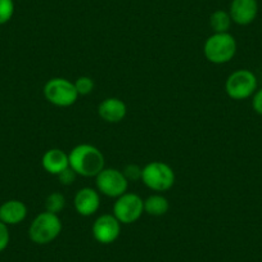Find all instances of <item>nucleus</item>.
Segmentation results:
<instances>
[{
	"label": "nucleus",
	"instance_id": "obj_7",
	"mask_svg": "<svg viewBox=\"0 0 262 262\" xmlns=\"http://www.w3.org/2000/svg\"><path fill=\"white\" fill-rule=\"evenodd\" d=\"M144 212V201L135 193L122 194L116 198L113 215L121 224H133L139 220Z\"/></svg>",
	"mask_w": 262,
	"mask_h": 262
},
{
	"label": "nucleus",
	"instance_id": "obj_15",
	"mask_svg": "<svg viewBox=\"0 0 262 262\" xmlns=\"http://www.w3.org/2000/svg\"><path fill=\"white\" fill-rule=\"evenodd\" d=\"M168 208H170V203L162 194H153L144 201V212L155 217L166 215Z\"/></svg>",
	"mask_w": 262,
	"mask_h": 262
},
{
	"label": "nucleus",
	"instance_id": "obj_9",
	"mask_svg": "<svg viewBox=\"0 0 262 262\" xmlns=\"http://www.w3.org/2000/svg\"><path fill=\"white\" fill-rule=\"evenodd\" d=\"M92 230L98 243L111 244L120 236L121 223L115 217V215L104 213L94 221Z\"/></svg>",
	"mask_w": 262,
	"mask_h": 262
},
{
	"label": "nucleus",
	"instance_id": "obj_5",
	"mask_svg": "<svg viewBox=\"0 0 262 262\" xmlns=\"http://www.w3.org/2000/svg\"><path fill=\"white\" fill-rule=\"evenodd\" d=\"M142 181L155 191H166L175 184V172L167 163L155 161L143 167Z\"/></svg>",
	"mask_w": 262,
	"mask_h": 262
},
{
	"label": "nucleus",
	"instance_id": "obj_16",
	"mask_svg": "<svg viewBox=\"0 0 262 262\" xmlns=\"http://www.w3.org/2000/svg\"><path fill=\"white\" fill-rule=\"evenodd\" d=\"M231 22L233 21L229 12L223 11V9L213 12L210 17V26L213 32H229Z\"/></svg>",
	"mask_w": 262,
	"mask_h": 262
},
{
	"label": "nucleus",
	"instance_id": "obj_4",
	"mask_svg": "<svg viewBox=\"0 0 262 262\" xmlns=\"http://www.w3.org/2000/svg\"><path fill=\"white\" fill-rule=\"evenodd\" d=\"M258 81L256 75L249 70H236L229 75L225 82L226 94L234 100H244L253 97L257 92Z\"/></svg>",
	"mask_w": 262,
	"mask_h": 262
},
{
	"label": "nucleus",
	"instance_id": "obj_21",
	"mask_svg": "<svg viewBox=\"0 0 262 262\" xmlns=\"http://www.w3.org/2000/svg\"><path fill=\"white\" fill-rule=\"evenodd\" d=\"M57 178L63 185H71V184H74L75 181H76L77 173L75 172L71 167H67L64 171H62L59 175H57Z\"/></svg>",
	"mask_w": 262,
	"mask_h": 262
},
{
	"label": "nucleus",
	"instance_id": "obj_14",
	"mask_svg": "<svg viewBox=\"0 0 262 262\" xmlns=\"http://www.w3.org/2000/svg\"><path fill=\"white\" fill-rule=\"evenodd\" d=\"M42 167L47 172L52 173V175H59L62 171L70 167V160L69 155L62 149L58 148H53V149L47 150L41 158Z\"/></svg>",
	"mask_w": 262,
	"mask_h": 262
},
{
	"label": "nucleus",
	"instance_id": "obj_20",
	"mask_svg": "<svg viewBox=\"0 0 262 262\" xmlns=\"http://www.w3.org/2000/svg\"><path fill=\"white\" fill-rule=\"evenodd\" d=\"M122 172L128 181H137L142 179L143 168H140L138 165H128L126 166Z\"/></svg>",
	"mask_w": 262,
	"mask_h": 262
},
{
	"label": "nucleus",
	"instance_id": "obj_12",
	"mask_svg": "<svg viewBox=\"0 0 262 262\" xmlns=\"http://www.w3.org/2000/svg\"><path fill=\"white\" fill-rule=\"evenodd\" d=\"M98 113L105 122L117 123L125 118L126 113H127V107H126L125 102L118 98H107L99 104Z\"/></svg>",
	"mask_w": 262,
	"mask_h": 262
},
{
	"label": "nucleus",
	"instance_id": "obj_10",
	"mask_svg": "<svg viewBox=\"0 0 262 262\" xmlns=\"http://www.w3.org/2000/svg\"><path fill=\"white\" fill-rule=\"evenodd\" d=\"M229 14L231 21L239 26H248L258 14V2L257 0H231Z\"/></svg>",
	"mask_w": 262,
	"mask_h": 262
},
{
	"label": "nucleus",
	"instance_id": "obj_8",
	"mask_svg": "<svg viewBox=\"0 0 262 262\" xmlns=\"http://www.w3.org/2000/svg\"><path fill=\"white\" fill-rule=\"evenodd\" d=\"M95 184L99 193L110 198H118L127 191L128 180L122 171L117 168H103L95 176Z\"/></svg>",
	"mask_w": 262,
	"mask_h": 262
},
{
	"label": "nucleus",
	"instance_id": "obj_3",
	"mask_svg": "<svg viewBox=\"0 0 262 262\" xmlns=\"http://www.w3.org/2000/svg\"><path fill=\"white\" fill-rule=\"evenodd\" d=\"M62 231V221L57 213L44 212L39 213L32 220L29 228V236L34 243L48 244L54 241Z\"/></svg>",
	"mask_w": 262,
	"mask_h": 262
},
{
	"label": "nucleus",
	"instance_id": "obj_22",
	"mask_svg": "<svg viewBox=\"0 0 262 262\" xmlns=\"http://www.w3.org/2000/svg\"><path fill=\"white\" fill-rule=\"evenodd\" d=\"M9 241H11V234H9L8 225L0 221V253L8 247Z\"/></svg>",
	"mask_w": 262,
	"mask_h": 262
},
{
	"label": "nucleus",
	"instance_id": "obj_6",
	"mask_svg": "<svg viewBox=\"0 0 262 262\" xmlns=\"http://www.w3.org/2000/svg\"><path fill=\"white\" fill-rule=\"evenodd\" d=\"M44 97L57 107H70L76 103L79 93L74 82L63 77H54L44 85Z\"/></svg>",
	"mask_w": 262,
	"mask_h": 262
},
{
	"label": "nucleus",
	"instance_id": "obj_1",
	"mask_svg": "<svg viewBox=\"0 0 262 262\" xmlns=\"http://www.w3.org/2000/svg\"><path fill=\"white\" fill-rule=\"evenodd\" d=\"M70 167L80 176L95 178L104 168V156L97 147L79 144L69 155Z\"/></svg>",
	"mask_w": 262,
	"mask_h": 262
},
{
	"label": "nucleus",
	"instance_id": "obj_23",
	"mask_svg": "<svg viewBox=\"0 0 262 262\" xmlns=\"http://www.w3.org/2000/svg\"><path fill=\"white\" fill-rule=\"evenodd\" d=\"M252 107L257 115L262 116V88L257 89V92L252 97Z\"/></svg>",
	"mask_w": 262,
	"mask_h": 262
},
{
	"label": "nucleus",
	"instance_id": "obj_19",
	"mask_svg": "<svg viewBox=\"0 0 262 262\" xmlns=\"http://www.w3.org/2000/svg\"><path fill=\"white\" fill-rule=\"evenodd\" d=\"M79 95H89L94 90V81L88 76H81L74 82Z\"/></svg>",
	"mask_w": 262,
	"mask_h": 262
},
{
	"label": "nucleus",
	"instance_id": "obj_18",
	"mask_svg": "<svg viewBox=\"0 0 262 262\" xmlns=\"http://www.w3.org/2000/svg\"><path fill=\"white\" fill-rule=\"evenodd\" d=\"M14 14L13 0H0V25H6Z\"/></svg>",
	"mask_w": 262,
	"mask_h": 262
},
{
	"label": "nucleus",
	"instance_id": "obj_13",
	"mask_svg": "<svg viewBox=\"0 0 262 262\" xmlns=\"http://www.w3.org/2000/svg\"><path fill=\"white\" fill-rule=\"evenodd\" d=\"M26 216L27 207L22 201L9 200L0 206V221L6 225H18Z\"/></svg>",
	"mask_w": 262,
	"mask_h": 262
},
{
	"label": "nucleus",
	"instance_id": "obj_11",
	"mask_svg": "<svg viewBox=\"0 0 262 262\" xmlns=\"http://www.w3.org/2000/svg\"><path fill=\"white\" fill-rule=\"evenodd\" d=\"M74 206L79 215L85 217L94 215L100 207L99 191L93 188L80 189L74 198Z\"/></svg>",
	"mask_w": 262,
	"mask_h": 262
},
{
	"label": "nucleus",
	"instance_id": "obj_2",
	"mask_svg": "<svg viewBox=\"0 0 262 262\" xmlns=\"http://www.w3.org/2000/svg\"><path fill=\"white\" fill-rule=\"evenodd\" d=\"M236 40L229 32H213L205 42L203 53L208 62L224 64L230 62L236 54Z\"/></svg>",
	"mask_w": 262,
	"mask_h": 262
},
{
	"label": "nucleus",
	"instance_id": "obj_17",
	"mask_svg": "<svg viewBox=\"0 0 262 262\" xmlns=\"http://www.w3.org/2000/svg\"><path fill=\"white\" fill-rule=\"evenodd\" d=\"M66 206V198L63 194L54 191V193L49 194L45 200V211L52 213H59L60 211L64 208Z\"/></svg>",
	"mask_w": 262,
	"mask_h": 262
}]
</instances>
